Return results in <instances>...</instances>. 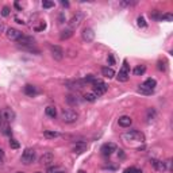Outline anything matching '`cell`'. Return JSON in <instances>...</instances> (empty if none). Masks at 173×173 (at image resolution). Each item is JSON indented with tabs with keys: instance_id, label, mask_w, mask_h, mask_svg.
I'll return each instance as SVG.
<instances>
[{
	"instance_id": "cell-1",
	"label": "cell",
	"mask_w": 173,
	"mask_h": 173,
	"mask_svg": "<svg viewBox=\"0 0 173 173\" xmlns=\"http://www.w3.org/2000/svg\"><path fill=\"white\" fill-rule=\"evenodd\" d=\"M61 119L64 123H75L77 119H79V114L73 110L69 108H64L61 111Z\"/></svg>"
},
{
	"instance_id": "cell-2",
	"label": "cell",
	"mask_w": 173,
	"mask_h": 173,
	"mask_svg": "<svg viewBox=\"0 0 173 173\" xmlns=\"http://www.w3.org/2000/svg\"><path fill=\"white\" fill-rule=\"evenodd\" d=\"M123 138L126 139V141H135V142H143L145 141V135L138 130H130V131L124 132Z\"/></svg>"
},
{
	"instance_id": "cell-3",
	"label": "cell",
	"mask_w": 173,
	"mask_h": 173,
	"mask_svg": "<svg viewBox=\"0 0 173 173\" xmlns=\"http://www.w3.org/2000/svg\"><path fill=\"white\" fill-rule=\"evenodd\" d=\"M92 85H93V93H96L97 96H102V95H104L108 89V85L106 84L104 81H102V80H96L95 79V81L92 83Z\"/></svg>"
},
{
	"instance_id": "cell-4",
	"label": "cell",
	"mask_w": 173,
	"mask_h": 173,
	"mask_svg": "<svg viewBox=\"0 0 173 173\" xmlns=\"http://www.w3.org/2000/svg\"><path fill=\"white\" fill-rule=\"evenodd\" d=\"M35 158H37L35 150L31 149V148H27V149H26L24 152H23V154H22V162L26 164V165H28V164L34 162Z\"/></svg>"
},
{
	"instance_id": "cell-5",
	"label": "cell",
	"mask_w": 173,
	"mask_h": 173,
	"mask_svg": "<svg viewBox=\"0 0 173 173\" xmlns=\"http://www.w3.org/2000/svg\"><path fill=\"white\" fill-rule=\"evenodd\" d=\"M116 79H118V81H122V83L128 81V79H130V72H128V64H127V61L123 62V66H122V69L119 71V73H118Z\"/></svg>"
},
{
	"instance_id": "cell-6",
	"label": "cell",
	"mask_w": 173,
	"mask_h": 173,
	"mask_svg": "<svg viewBox=\"0 0 173 173\" xmlns=\"http://www.w3.org/2000/svg\"><path fill=\"white\" fill-rule=\"evenodd\" d=\"M83 19H84V12H81V11L76 12L75 15L72 16L71 22H69V28H72V30H75V28H77L80 24H81Z\"/></svg>"
},
{
	"instance_id": "cell-7",
	"label": "cell",
	"mask_w": 173,
	"mask_h": 173,
	"mask_svg": "<svg viewBox=\"0 0 173 173\" xmlns=\"http://www.w3.org/2000/svg\"><path fill=\"white\" fill-rule=\"evenodd\" d=\"M18 45L20 47H23V49H32V46H34V39L31 38V37H26V35H22L19 39H18Z\"/></svg>"
},
{
	"instance_id": "cell-8",
	"label": "cell",
	"mask_w": 173,
	"mask_h": 173,
	"mask_svg": "<svg viewBox=\"0 0 173 173\" xmlns=\"http://www.w3.org/2000/svg\"><path fill=\"white\" fill-rule=\"evenodd\" d=\"M50 51H51V57H53L56 61H61L62 58H64V56H65L62 47L57 46V45H51L50 46Z\"/></svg>"
},
{
	"instance_id": "cell-9",
	"label": "cell",
	"mask_w": 173,
	"mask_h": 173,
	"mask_svg": "<svg viewBox=\"0 0 173 173\" xmlns=\"http://www.w3.org/2000/svg\"><path fill=\"white\" fill-rule=\"evenodd\" d=\"M6 35H7V38L10 39V41H18V39L22 37V32L19 30H16V28H14V27H10L8 30H7L6 32Z\"/></svg>"
},
{
	"instance_id": "cell-10",
	"label": "cell",
	"mask_w": 173,
	"mask_h": 173,
	"mask_svg": "<svg viewBox=\"0 0 173 173\" xmlns=\"http://www.w3.org/2000/svg\"><path fill=\"white\" fill-rule=\"evenodd\" d=\"M114 152H116L115 143L108 142V143H104V145L102 146V153H103V156H111Z\"/></svg>"
},
{
	"instance_id": "cell-11",
	"label": "cell",
	"mask_w": 173,
	"mask_h": 173,
	"mask_svg": "<svg viewBox=\"0 0 173 173\" xmlns=\"http://www.w3.org/2000/svg\"><path fill=\"white\" fill-rule=\"evenodd\" d=\"M81 37H83V39L85 42H92L95 39V32H93V30H92L91 27H85L83 30V32H81Z\"/></svg>"
},
{
	"instance_id": "cell-12",
	"label": "cell",
	"mask_w": 173,
	"mask_h": 173,
	"mask_svg": "<svg viewBox=\"0 0 173 173\" xmlns=\"http://www.w3.org/2000/svg\"><path fill=\"white\" fill-rule=\"evenodd\" d=\"M84 84L85 83H84L83 80H72V81H66L65 85L68 88H71V89H75V91L77 89L79 91V89H81V88L84 87Z\"/></svg>"
},
{
	"instance_id": "cell-13",
	"label": "cell",
	"mask_w": 173,
	"mask_h": 173,
	"mask_svg": "<svg viewBox=\"0 0 173 173\" xmlns=\"http://www.w3.org/2000/svg\"><path fill=\"white\" fill-rule=\"evenodd\" d=\"M87 150V143L85 142H76L72 148V152L75 154H81Z\"/></svg>"
},
{
	"instance_id": "cell-14",
	"label": "cell",
	"mask_w": 173,
	"mask_h": 173,
	"mask_svg": "<svg viewBox=\"0 0 173 173\" xmlns=\"http://www.w3.org/2000/svg\"><path fill=\"white\" fill-rule=\"evenodd\" d=\"M150 164L153 165V168L156 169V171H160V172L167 171V167H165L164 161H160V160H156V158H152V160H150Z\"/></svg>"
},
{
	"instance_id": "cell-15",
	"label": "cell",
	"mask_w": 173,
	"mask_h": 173,
	"mask_svg": "<svg viewBox=\"0 0 173 173\" xmlns=\"http://www.w3.org/2000/svg\"><path fill=\"white\" fill-rule=\"evenodd\" d=\"M39 161H41V164L43 165H50L51 162L54 161V156H53V153L51 152H46V153H43V156L39 158Z\"/></svg>"
},
{
	"instance_id": "cell-16",
	"label": "cell",
	"mask_w": 173,
	"mask_h": 173,
	"mask_svg": "<svg viewBox=\"0 0 173 173\" xmlns=\"http://www.w3.org/2000/svg\"><path fill=\"white\" fill-rule=\"evenodd\" d=\"M65 100H66V103H68L69 106H79V104H80V99H79V96H77V95H73V93L66 95V96H65Z\"/></svg>"
},
{
	"instance_id": "cell-17",
	"label": "cell",
	"mask_w": 173,
	"mask_h": 173,
	"mask_svg": "<svg viewBox=\"0 0 173 173\" xmlns=\"http://www.w3.org/2000/svg\"><path fill=\"white\" fill-rule=\"evenodd\" d=\"M2 116H3L4 120H7V122H12V120L15 119V112L11 111L10 108H6V110H3Z\"/></svg>"
},
{
	"instance_id": "cell-18",
	"label": "cell",
	"mask_w": 173,
	"mask_h": 173,
	"mask_svg": "<svg viewBox=\"0 0 173 173\" xmlns=\"http://www.w3.org/2000/svg\"><path fill=\"white\" fill-rule=\"evenodd\" d=\"M118 122H119V126H122V127H130L131 123H132V119L130 116H127V115H123V116L119 118Z\"/></svg>"
},
{
	"instance_id": "cell-19",
	"label": "cell",
	"mask_w": 173,
	"mask_h": 173,
	"mask_svg": "<svg viewBox=\"0 0 173 173\" xmlns=\"http://www.w3.org/2000/svg\"><path fill=\"white\" fill-rule=\"evenodd\" d=\"M24 93L27 95V96H31V97H34L37 93H38V91H37V88L34 85H31V84H27V85L24 87Z\"/></svg>"
},
{
	"instance_id": "cell-20",
	"label": "cell",
	"mask_w": 173,
	"mask_h": 173,
	"mask_svg": "<svg viewBox=\"0 0 173 173\" xmlns=\"http://www.w3.org/2000/svg\"><path fill=\"white\" fill-rule=\"evenodd\" d=\"M102 75L104 77H107V79H112V77L115 76V72H114V69L110 68V66H103L102 68Z\"/></svg>"
},
{
	"instance_id": "cell-21",
	"label": "cell",
	"mask_w": 173,
	"mask_h": 173,
	"mask_svg": "<svg viewBox=\"0 0 173 173\" xmlns=\"http://www.w3.org/2000/svg\"><path fill=\"white\" fill-rule=\"evenodd\" d=\"M73 31L75 30H72V28H69V27L65 28V30H62L61 34H60V39L61 41H66V39H69L73 35Z\"/></svg>"
},
{
	"instance_id": "cell-22",
	"label": "cell",
	"mask_w": 173,
	"mask_h": 173,
	"mask_svg": "<svg viewBox=\"0 0 173 173\" xmlns=\"http://www.w3.org/2000/svg\"><path fill=\"white\" fill-rule=\"evenodd\" d=\"M142 85L145 87V88H148L149 91H154V88L157 87V81H156L154 79H148L145 83L142 84Z\"/></svg>"
},
{
	"instance_id": "cell-23",
	"label": "cell",
	"mask_w": 173,
	"mask_h": 173,
	"mask_svg": "<svg viewBox=\"0 0 173 173\" xmlns=\"http://www.w3.org/2000/svg\"><path fill=\"white\" fill-rule=\"evenodd\" d=\"M145 72H146V66L145 65H137L134 68V71H132V73H134L135 76H142Z\"/></svg>"
},
{
	"instance_id": "cell-24",
	"label": "cell",
	"mask_w": 173,
	"mask_h": 173,
	"mask_svg": "<svg viewBox=\"0 0 173 173\" xmlns=\"http://www.w3.org/2000/svg\"><path fill=\"white\" fill-rule=\"evenodd\" d=\"M45 112H46V115H47V116L53 118V119L57 116V110H56V107H53V106H49V107H46Z\"/></svg>"
},
{
	"instance_id": "cell-25",
	"label": "cell",
	"mask_w": 173,
	"mask_h": 173,
	"mask_svg": "<svg viewBox=\"0 0 173 173\" xmlns=\"http://www.w3.org/2000/svg\"><path fill=\"white\" fill-rule=\"evenodd\" d=\"M97 95L96 93H93V92H87L85 95H84V99H85L87 102H91V103H93V102H96L97 100Z\"/></svg>"
},
{
	"instance_id": "cell-26",
	"label": "cell",
	"mask_w": 173,
	"mask_h": 173,
	"mask_svg": "<svg viewBox=\"0 0 173 173\" xmlns=\"http://www.w3.org/2000/svg\"><path fill=\"white\" fill-rule=\"evenodd\" d=\"M43 135H45L46 138H57L58 135H60V132H57V131H54V130H45L43 131Z\"/></svg>"
},
{
	"instance_id": "cell-27",
	"label": "cell",
	"mask_w": 173,
	"mask_h": 173,
	"mask_svg": "<svg viewBox=\"0 0 173 173\" xmlns=\"http://www.w3.org/2000/svg\"><path fill=\"white\" fill-rule=\"evenodd\" d=\"M138 92L139 93H142V95H152L153 93V91H149L148 88H145L142 84L141 85H138Z\"/></svg>"
},
{
	"instance_id": "cell-28",
	"label": "cell",
	"mask_w": 173,
	"mask_h": 173,
	"mask_svg": "<svg viewBox=\"0 0 173 173\" xmlns=\"http://www.w3.org/2000/svg\"><path fill=\"white\" fill-rule=\"evenodd\" d=\"M161 15H162V14H160L157 10H154L153 12L150 14V18H152L153 20H161Z\"/></svg>"
},
{
	"instance_id": "cell-29",
	"label": "cell",
	"mask_w": 173,
	"mask_h": 173,
	"mask_svg": "<svg viewBox=\"0 0 173 173\" xmlns=\"http://www.w3.org/2000/svg\"><path fill=\"white\" fill-rule=\"evenodd\" d=\"M137 24L139 26V27H146L148 26V23H146V20H145V18H143L142 15L141 16H138V19H137Z\"/></svg>"
},
{
	"instance_id": "cell-30",
	"label": "cell",
	"mask_w": 173,
	"mask_h": 173,
	"mask_svg": "<svg viewBox=\"0 0 173 173\" xmlns=\"http://www.w3.org/2000/svg\"><path fill=\"white\" fill-rule=\"evenodd\" d=\"M154 118H156V110H154V108H149L148 110V120L150 122V120H153Z\"/></svg>"
},
{
	"instance_id": "cell-31",
	"label": "cell",
	"mask_w": 173,
	"mask_h": 173,
	"mask_svg": "<svg viewBox=\"0 0 173 173\" xmlns=\"http://www.w3.org/2000/svg\"><path fill=\"white\" fill-rule=\"evenodd\" d=\"M161 20L172 22V20H173V15H172V14H169V12H167V14H162V15H161Z\"/></svg>"
},
{
	"instance_id": "cell-32",
	"label": "cell",
	"mask_w": 173,
	"mask_h": 173,
	"mask_svg": "<svg viewBox=\"0 0 173 173\" xmlns=\"http://www.w3.org/2000/svg\"><path fill=\"white\" fill-rule=\"evenodd\" d=\"M42 7H43V8H51V7H54V2L43 0V2H42Z\"/></svg>"
},
{
	"instance_id": "cell-33",
	"label": "cell",
	"mask_w": 173,
	"mask_h": 173,
	"mask_svg": "<svg viewBox=\"0 0 173 173\" xmlns=\"http://www.w3.org/2000/svg\"><path fill=\"white\" fill-rule=\"evenodd\" d=\"M10 146H11L12 149H19V142H18L16 139L11 138V139H10Z\"/></svg>"
},
{
	"instance_id": "cell-34",
	"label": "cell",
	"mask_w": 173,
	"mask_h": 173,
	"mask_svg": "<svg viewBox=\"0 0 173 173\" xmlns=\"http://www.w3.org/2000/svg\"><path fill=\"white\" fill-rule=\"evenodd\" d=\"M157 68H158V71H162V72L167 71V66H165V62H162V61H158Z\"/></svg>"
},
{
	"instance_id": "cell-35",
	"label": "cell",
	"mask_w": 173,
	"mask_h": 173,
	"mask_svg": "<svg viewBox=\"0 0 173 173\" xmlns=\"http://www.w3.org/2000/svg\"><path fill=\"white\" fill-rule=\"evenodd\" d=\"M83 81H84V83H91V84H92V83L95 81V77L92 76V75H88V76L85 77V79L83 80Z\"/></svg>"
},
{
	"instance_id": "cell-36",
	"label": "cell",
	"mask_w": 173,
	"mask_h": 173,
	"mask_svg": "<svg viewBox=\"0 0 173 173\" xmlns=\"http://www.w3.org/2000/svg\"><path fill=\"white\" fill-rule=\"evenodd\" d=\"M47 173H65V172H64V171H61L60 168H50Z\"/></svg>"
},
{
	"instance_id": "cell-37",
	"label": "cell",
	"mask_w": 173,
	"mask_h": 173,
	"mask_svg": "<svg viewBox=\"0 0 173 173\" xmlns=\"http://www.w3.org/2000/svg\"><path fill=\"white\" fill-rule=\"evenodd\" d=\"M3 132H4L6 135H11V128H10V126H4V124H3Z\"/></svg>"
},
{
	"instance_id": "cell-38",
	"label": "cell",
	"mask_w": 173,
	"mask_h": 173,
	"mask_svg": "<svg viewBox=\"0 0 173 173\" xmlns=\"http://www.w3.org/2000/svg\"><path fill=\"white\" fill-rule=\"evenodd\" d=\"M2 15H3V16H8V15H10V8H8V7H3Z\"/></svg>"
},
{
	"instance_id": "cell-39",
	"label": "cell",
	"mask_w": 173,
	"mask_h": 173,
	"mask_svg": "<svg viewBox=\"0 0 173 173\" xmlns=\"http://www.w3.org/2000/svg\"><path fill=\"white\" fill-rule=\"evenodd\" d=\"M120 4H122V6H127V7H131V6L137 4V2H122Z\"/></svg>"
},
{
	"instance_id": "cell-40",
	"label": "cell",
	"mask_w": 173,
	"mask_h": 173,
	"mask_svg": "<svg viewBox=\"0 0 173 173\" xmlns=\"http://www.w3.org/2000/svg\"><path fill=\"white\" fill-rule=\"evenodd\" d=\"M107 60H108V64H110V65H114V64H115V60H114V56H112V54H110Z\"/></svg>"
},
{
	"instance_id": "cell-41",
	"label": "cell",
	"mask_w": 173,
	"mask_h": 173,
	"mask_svg": "<svg viewBox=\"0 0 173 173\" xmlns=\"http://www.w3.org/2000/svg\"><path fill=\"white\" fill-rule=\"evenodd\" d=\"M123 173H135V168H127Z\"/></svg>"
},
{
	"instance_id": "cell-42",
	"label": "cell",
	"mask_w": 173,
	"mask_h": 173,
	"mask_svg": "<svg viewBox=\"0 0 173 173\" xmlns=\"http://www.w3.org/2000/svg\"><path fill=\"white\" fill-rule=\"evenodd\" d=\"M45 28H46V24H45V23H42L41 26H39V27H37L35 30H37V31H39V30H45Z\"/></svg>"
},
{
	"instance_id": "cell-43",
	"label": "cell",
	"mask_w": 173,
	"mask_h": 173,
	"mask_svg": "<svg viewBox=\"0 0 173 173\" xmlns=\"http://www.w3.org/2000/svg\"><path fill=\"white\" fill-rule=\"evenodd\" d=\"M3 31H4V23L0 20V32H3Z\"/></svg>"
},
{
	"instance_id": "cell-44",
	"label": "cell",
	"mask_w": 173,
	"mask_h": 173,
	"mask_svg": "<svg viewBox=\"0 0 173 173\" xmlns=\"http://www.w3.org/2000/svg\"><path fill=\"white\" fill-rule=\"evenodd\" d=\"M61 4L64 6V7H69V3H68V2H64V0L61 2Z\"/></svg>"
},
{
	"instance_id": "cell-45",
	"label": "cell",
	"mask_w": 173,
	"mask_h": 173,
	"mask_svg": "<svg viewBox=\"0 0 173 173\" xmlns=\"http://www.w3.org/2000/svg\"><path fill=\"white\" fill-rule=\"evenodd\" d=\"M14 6H15V7H16V8L19 10V11H22V8H20V6H19V3H18V2H15V4H14Z\"/></svg>"
},
{
	"instance_id": "cell-46",
	"label": "cell",
	"mask_w": 173,
	"mask_h": 173,
	"mask_svg": "<svg viewBox=\"0 0 173 173\" xmlns=\"http://www.w3.org/2000/svg\"><path fill=\"white\" fill-rule=\"evenodd\" d=\"M60 23H64V14L60 15Z\"/></svg>"
},
{
	"instance_id": "cell-47",
	"label": "cell",
	"mask_w": 173,
	"mask_h": 173,
	"mask_svg": "<svg viewBox=\"0 0 173 173\" xmlns=\"http://www.w3.org/2000/svg\"><path fill=\"white\" fill-rule=\"evenodd\" d=\"M3 157H4V150L0 149V158H3Z\"/></svg>"
},
{
	"instance_id": "cell-48",
	"label": "cell",
	"mask_w": 173,
	"mask_h": 173,
	"mask_svg": "<svg viewBox=\"0 0 173 173\" xmlns=\"http://www.w3.org/2000/svg\"><path fill=\"white\" fill-rule=\"evenodd\" d=\"M3 126V116H2V114H0V127Z\"/></svg>"
},
{
	"instance_id": "cell-49",
	"label": "cell",
	"mask_w": 173,
	"mask_h": 173,
	"mask_svg": "<svg viewBox=\"0 0 173 173\" xmlns=\"http://www.w3.org/2000/svg\"><path fill=\"white\" fill-rule=\"evenodd\" d=\"M135 173H142V171H139V169H135Z\"/></svg>"
},
{
	"instance_id": "cell-50",
	"label": "cell",
	"mask_w": 173,
	"mask_h": 173,
	"mask_svg": "<svg viewBox=\"0 0 173 173\" xmlns=\"http://www.w3.org/2000/svg\"><path fill=\"white\" fill-rule=\"evenodd\" d=\"M79 173H87L85 171H79Z\"/></svg>"
},
{
	"instance_id": "cell-51",
	"label": "cell",
	"mask_w": 173,
	"mask_h": 173,
	"mask_svg": "<svg viewBox=\"0 0 173 173\" xmlns=\"http://www.w3.org/2000/svg\"><path fill=\"white\" fill-rule=\"evenodd\" d=\"M35 173H43V172H35Z\"/></svg>"
},
{
	"instance_id": "cell-52",
	"label": "cell",
	"mask_w": 173,
	"mask_h": 173,
	"mask_svg": "<svg viewBox=\"0 0 173 173\" xmlns=\"http://www.w3.org/2000/svg\"><path fill=\"white\" fill-rule=\"evenodd\" d=\"M18 173H23V172H18Z\"/></svg>"
}]
</instances>
